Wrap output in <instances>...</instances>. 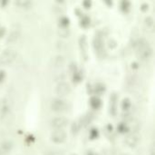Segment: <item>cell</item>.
<instances>
[{"instance_id": "obj_1", "label": "cell", "mask_w": 155, "mask_h": 155, "mask_svg": "<svg viewBox=\"0 0 155 155\" xmlns=\"http://www.w3.org/2000/svg\"><path fill=\"white\" fill-rule=\"evenodd\" d=\"M137 56L142 61L149 60L152 55V48L144 38H140L135 42Z\"/></svg>"}, {"instance_id": "obj_2", "label": "cell", "mask_w": 155, "mask_h": 155, "mask_svg": "<svg viewBox=\"0 0 155 155\" xmlns=\"http://www.w3.org/2000/svg\"><path fill=\"white\" fill-rule=\"evenodd\" d=\"M0 118L5 124H9L13 120V112L11 104L7 99H3L0 102Z\"/></svg>"}, {"instance_id": "obj_3", "label": "cell", "mask_w": 155, "mask_h": 155, "mask_svg": "<svg viewBox=\"0 0 155 155\" xmlns=\"http://www.w3.org/2000/svg\"><path fill=\"white\" fill-rule=\"evenodd\" d=\"M16 52L13 49H6L0 54V64L8 65L11 64L16 58Z\"/></svg>"}, {"instance_id": "obj_4", "label": "cell", "mask_w": 155, "mask_h": 155, "mask_svg": "<svg viewBox=\"0 0 155 155\" xmlns=\"http://www.w3.org/2000/svg\"><path fill=\"white\" fill-rule=\"evenodd\" d=\"M94 47L97 54L100 57H103L104 54V41L102 33H97L94 38Z\"/></svg>"}, {"instance_id": "obj_5", "label": "cell", "mask_w": 155, "mask_h": 155, "mask_svg": "<svg viewBox=\"0 0 155 155\" xmlns=\"http://www.w3.org/2000/svg\"><path fill=\"white\" fill-rule=\"evenodd\" d=\"M55 92H56L57 95H59L61 97L66 96L71 92L70 85L67 83H65V82H61V83L57 84V86L55 88Z\"/></svg>"}, {"instance_id": "obj_6", "label": "cell", "mask_w": 155, "mask_h": 155, "mask_svg": "<svg viewBox=\"0 0 155 155\" xmlns=\"http://www.w3.org/2000/svg\"><path fill=\"white\" fill-rule=\"evenodd\" d=\"M51 107L56 112H62L67 110V103L61 99H54L51 103Z\"/></svg>"}, {"instance_id": "obj_7", "label": "cell", "mask_w": 155, "mask_h": 155, "mask_svg": "<svg viewBox=\"0 0 155 155\" xmlns=\"http://www.w3.org/2000/svg\"><path fill=\"white\" fill-rule=\"evenodd\" d=\"M51 140L55 143H63L66 140V133L63 130H55L51 135Z\"/></svg>"}, {"instance_id": "obj_8", "label": "cell", "mask_w": 155, "mask_h": 155, "mask_svg": "<svg viewBox=\"0 0 155 155\" xmlns=\"http://www.w3.org/2000/svg\"><path fill=\"white\" fill-rule=\"evenodd\" d=\"M69 121L65 117H56L52 121V126L56 130H63L68 125Z\"/></svg>"}, {"instance_id": "obj_9", "label": "cell", "mask_w": 155, "mask_h": 155, "mask_svg": "<svg viewBox=\"0 0 155 155\" xmlns=\"http://www.w3.org/2000/svg\"><path fill=\"white\" fill-rule=\"evenodd\" d=\"M139 142H140V135L138 134V133H129L126 138H125V143L129 147H135Z\"/></svg>"}, {"instance_id": "obj_10", "label": "cell", "mask_w": 155, "mask_h": 155, "mask_svg": "<svg viewBox=\"0 0 155 155\" xmlns=\"http://www.w3.org/2000/svg\"><path fill=\"white\" fill-rule=\"evenodd\" d=\"M125 124L127 125L128 128V132L130 133H137L138 130L140 129V124H139V121L135 119L131 118L129 120H127L125 121Z\"/></svg>"}, {"instance_id": "obj_11", "label": "cell", "mask_w": 155, "mask_h": 155, "mask_svg": "<svg viewBox=\"0 0 155 155\" xmlns=\"http://www.w3.org/2000/svg\"><path fill=\"white\" fill-rule=\"evenodd\" d=\"M117 103L118 96L116 94H112L110 97V112L112 116H115L117 113Z\"/></svg>"}, {"instance_id": "obj_12", "label": "cell", "mask_w": 155, "mask_h": 155, "mask_svg": "<svg viewBox=\"0 0 155 155\" xmlns=\"http://www.w3.org/2000/svg\"><path fill=\"white\" fill-rule=\"evenodd\" d=\"M14 147V144L10 141H5L0 143V155H6L9 153Z\"/></svg>"}, {"instance_id": "obj_13", "label": "cell", "mask_w": 155, "mask_h": 155, "mask_svg": "<svg viewBox=\"0 0 155 155\" xmlns=\"http://www.w3.org/2000/svg\"><path fill=\"white\" fill-rule=\"evenodd\" d=\"M19 37H20V32L17 30H14L10 33L9 36H7L6 42L7 43H15L19 39Z\"/></svg>"}, {"instance_id": "obj_14", "label": "cell", "mask_w": 155, "mask_h": 155, "mask_svg": "<svg viewBox=\"0 0 155 155\" xmlns=\"http://www.w3.org/2000/svg\"><path fill=\"white\" fill-rule=\"evenodd\" d=\"M93 120V116H92V114H85V115H84L83 117H82L80 119V122H79V124L81 127H87L89 125L90 122L92 121Z\"/></svg>"}, {"instance_id": "obj_15", "label": "cell", "mask_w": 155, "mask_h": 155, "mask_svg": "<svg viewBox=\"0 0 155 155\" xmlns=\"http://www.w3.org/2000/svg\"><path fill=\"white\" fill-rule=\"evenodd\" d=\"M79 45H80V48H81V51L84 54H86V52H87V39H86V36H82L79 39Z\"/></svg>"}, {"instance_id": "obj_16", "label": "cell", "mask_w": 155, "mask_h": 155, "mask_svg": "<svg viewBox=\"0 0 155 155\" xmlns=\"http://www.w3.org/2000/svg\"><path fill=\"white\" fill-rule=\"evenodd\" d=\"M90 104L94 108V109H99L102 105V101L100 98L98 97H92L91 99H90Z\"/></svg>"}, {"instance_id": "obj_17", "label": "cell", "mask_w": 155, "mask_h": 155, "mask_svg": "<svg viewBox=\"0 0 155 155\" xmlns=\"http://www.w3.org/2000/svg\"><path fill=\"white\" fill-rule=\"evenodd\" d=\"M54 65L56 67H62L64 64V58L61 55H57L54 58Z\"/></svg>"}, {"instance_id": "obj_18", "label": "cell", "mask_w": 155, "mask_h": 155, "mask_svg": "<svg viewBox=\"0 0 155 155\" xmlns=\"http://www.w3.org/2000/svg\"><path fill=\"white\" fill-rule=\"evenodd\" d=\"M15 5L19 6L20 7H23V8H29L31 6H32V2L28 1V0H23V1H16L15 2Z\"/></svg>"}, {"instance_id": "obj_19", "label": "cell", "mask_w": 155, "mask_h": 155, "mask_svg": "<svg viewBox=\"0 0 155 155\" xmlns=\"http://www.w3.org/2000/svg\"><path fill=\"white\" fill-rule=\"evenodd\" d=\"M80 124H79V122L78 121H75V122H73V124H72V128H71V131H72V133L73 135H75L79 133V131H80Z\"/></svg>"}, {"instance_id": "obj_20", "label": "cell", "mask_w": 155, "mask_h": 155, "mask_svg": "<svg viewBox=\"0 0 155 155\" xmlns=\"http://www.w3.org/2000/svg\"><path fill=\"white\" fill-rule=\"evenodd\" d=\"M131 105H132V103H131L130 99L125 98V99L122 101V103H121V108H122V110H124V111H128L131 108Z\"/></svg>"}, {"instance_id": "obj_21", "label": "cell", "mask_w": 155, "mask_h": 155, "mask_svg": "<svg viewBox=\"0 0 155 155\" xmlns=\"http://www.w3.org/2000/svg\"><path fill=\"white\" fill-rule=\"evenodd\" d=\"M117 130H118V132L121 133H128V128H127V125H126L125 122H121L117 127Z\"/></svg>"}, {"instance_id": "obj_22", "label": "cell", "mask_w": 155, "mask_h": 155, "mask_svg": "<svg viewBox=\"0 0 155 155\" xmlns=\"http://www.w3.org/2000/svg\"><path fill=\"white\" fill-rule=\"evenodd\" d=\"M58 34L61 37H67L69 36V30L67 27H60L58 30Z\"/></svg>"}, {"instance_id": "obj_23", "label": "cell", "mask_w": 155, "mask_h": 155, "mask_svg": "<svg viewBox=\"0 0 155 155\" xmlns=\"http://www.w3.org/2000/svg\"><path fill=\"white\" fill-rule=\"evenodd\" d=\"M130 2L129 1H122L121 4V10L122 11H124V12H127L129 10V8H130Z\"/></svg>"}, {"instance_id": "obj_24", "label": "cell", "mask_w": 155, "mask_h": 155, "mask_svg": "<svg viewBox=\"0 0 155 155\" xmlns=\"http://www.w3.org/2000/svg\"><path fill=\"white\" fill-rule=\"evenodd\" d=\"M105 91V86L102 84H98L95 86V92L97 94H102Z\"/></svg>"}, {"instance_id": "obj_25", "label": "cell", "mask_w": 155, "mask_h": 155, "mask_svg": "<svg viewBox=\"0 0 155 155\" xmlns=\"http://www.w3.org/2000/svg\"><path fill=\"white\" fill-rule=\"evenodd\" d=\"M153 24H154V21H153L152 17H151V16H148V17L145 18V24H146L147 27H152Z\"/></svg>"}, {"instance_id": "obj_26", "label": "cell", "mask_w": 155, "mask_h": 155, "mask_svg": "<svg viewBox=\"0 0 155 155\" xmlns=\"http://www.w3.org/2000/svg\"><path fill=\"white\" fill-rule=\"evenodd\" d=\"M69 24V19L67 17H62L60 19V26L61 27H67Z\"/></svg>"}, {"instance_id": "obj_27", "label": "cell", "mask_w": 155, "mask_h": 155, "mask_svg": "<svg viewBox=\"0 0 155 155\" xmlns=\"http://www.w3.org/2000/svg\"><path fill=\"white\" fill-rule=\"evenodd\" d=\"M89 24H90L89 17H88V16H84L83 19H82V21H81V26L84 27H86L89 26Z\"/></svg>"}, {"instance_id": "obj_28", "label": "cell", "mask_w": 155, "mask_h": 155, "mask_svg": "<svg viewBox=\"0 0 155 155\" xmlns=\"http://www.w3.org/2000/svg\"><path fill=\"white\" fill-rule=\"evenodd\" d=\"M44 155H64V153L59 151H48Z\"/></svg>"}, {"instance_id": "obj_29", "label": "cell", "mask_w": 155, "mask_h": 155, "mask_svg": "<svg viewBox=\"0 0 155 155\" xmlns=\"http://www.w3.org/2000/svg\"><path fill=\"white\" fill-rule=\"evenodd\" d=\"M90 137L92 139H95L98 137V130L96 129H92V131L90 132Z\"/></svg>"}, {"instance_id": "obj_30", "label": "cell", "mask_w": 155, "mask_h": 155, "mask_svg": "<svg viewBox=\"0 0 155 155\" xmlns=\"http://www.w3.org/2000/svg\"><path fill=\"white\" fill-rule=\"evenodd\" d=\"M6 78V72L4 70H0V84L3 83Z\"/></svg>"}, {"instance_id": "obj_31", "label": "cell", "mask_w": 155, "mask_h": 155, "mask_svg": "<svg viewBox=\"0 0 155 155\" xmlns=\"http://www.w3.org/2000/svg\"><path fill=\"white\" fill-rule=\"evenodd\" d=\"M73 80H75V82H80L81 80V75H79V73L76 72L73 73Z\"/></svg>"}, {"instance_id": "obj_32", "label": "cell", "mask_w": 155, "mask_h": 155, "mask_svg": "<svg viewBox=\"0 0 155 155\" xmlns=\"http://www.w3.org/2000/svg\"><path fill=\"white\" fill-rule=\"evenodd\" d=\"M83 5L84 6L85 8H89L90 6H91V5H92V2H91V1H84V2L83 3Z\"/></svg>"}, {"instance_id": "obj_33", "label": "cell", "mask_w": 155, "mask_h": 155, "mask_svg": "<svg viewBox=\"0 0 155 155\" xmlns=\"http://www.w3.org/2000/svg\"><path fill=\"white\" fill-rule=\"evenodd\" d=\"M148 7H149V6L147 5V4H142V6H141V9H142V11H146L147 9H148Z\"/></svg>"}, {"instance_id": "obj_34", "label": "cell", "mask_w": 155, "mask_h": 155, "mask_svg": "<svg viewBox=\"0 0 155 155\" xmlns=\"http://www.w3.org/2000/svg\"><path fill=\"white\" fill-rule=\"evenodd\" d=\"M6 32V29L5 28H0V37H2L5 34Z\"/></svg>"}, {"instance_id": "obj_35", "label": "cell", "mask_w": 155, "mask_h": 155, "mask_svg": "<svg viewBox=\"0 0 155 155\" xmlns=\"http://www.w3.org/2000/svg\"><path fill=\"white\" fill-rule=\"evenodd\" d=\"M151 155H155V150H154V147H152V150H151Z\"/></svg>"}]
</instances>
